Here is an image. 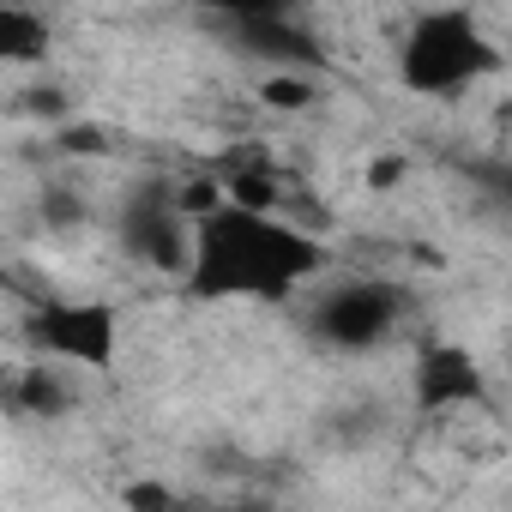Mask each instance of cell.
Masks as SVG:
<instances>
[{
	"label": "cell",
	"instance_id": "obj_1",
	"mask_svg": "<svg viewBox=\"0 0 512 512\" xmlns=\"http://www.w3.org/2000/svg\"><path fill=\"white\" fill-rule=\"evenodd\" d=\"M326 266V247L278 211L217 199L193 217L187 284L205 302H284Z\"/></svg>",
	"mask_w": 512,
	"mask_h": 512
},
{
	"label": "cell",
	"instance_id": "obj_2",
	"mask_svg": "<svg viewBox=\"0 0 512 512\" xmlns=\"http://www.w3.org/2000/svg\"><path fill=\"white\" fill-rule=\"evenodd\" d=\"M500 67H506V55L488 43V31L464 7L422 13L404 31V49H398V79L416 97H464L470 85H482Z\"/></svg>",
	"mask_w": 512,
	"mask_h": 512
},
{
	"label": "cell",
	"instance_id": "obj_3",
	"mask_svg": "<svg viewBox=\"0 0 512 512\" xmlns=\"http://www.w3.org/2000/svg\"><path fill=\"white\" fill-rule=\"evenodd\" d=\"M115 241L133 266L163 272V278H187L193 260V211L181 199L175 181H133L121 211H115Z\"/></svg>",
	"mask_w": 512,
	"mask_h": 512
},
{
	"label": "cell",
	"instance_id": "obj_4",
	"mask_svg": "<svg viewBox=\"0 0 512 512\" xmlns=\"http://www.w3.org/2000/svg\"><path fill=\"white\" fill-rule=\"evenodd\" d=\"M404 320V290L386 278H338L314 296L308 308V338L338 356H368L380 350Z\"/></svg>",
	"mask_w": 512,
	"mask_h": 512
},
{
	"label": "cell",
	"instance_id": "obj_5",
	"mask_svg": "<svg viewBox=\"0 0 512 512\" xmlns=\"http://www.w3.org/2000/svg\"><path fill=\"white\" fill-rule=\"evenodd\" d=\"M25 344L37 356H55L67 368H109L115 356V314L103 302H37L25 314Z\"/></svg>",
	"mask_w": 512,
	"mask_h": 512
},
{
	"label": "cell",
	"instance_id": "obj_6",
	"mask_svg": "<svg viewBox=\"0 0 512 512\" xmlns=\"http://www.w3.org/2000/svg\"><path fill=\"white\" fill-rule=\"evenodd\" d=\"M223 25V43L253 61V67H266V73H320L326 67V43L290 19V13H266V19H217Z\"/></svg>",
	"mask_w": 512,
	"mask_h": 512
},
{
	"label": "cell",
	"instance_id": "obj_7",
	"mask_svg": "<svg viewBox=\"0 0 512 512\" xmlns=\"http://www.w3.org/2000/svg\"><path fill=\"white\" fill-rule=\"evenodd\" d=\"M482 398H488L482 368L464 350L440 344V350L422 356V368H416V404L422 410H464V404H482Z\"/></svg>",
	"mask_w": 512,
	"mask_h": 512
},
{
	"label": "cell",
	"instance_id": "obj_8",
	"mask_svg": "<svg viewBox=\"0 0 512 512\" xmlns=\"http://www.w3.org/2000/svg\"><path fill=\"white\" fill-rule=\"evenodd\" d=\"M7 404H13V416H31V422H55V416H67V410H73L67 362H55V356L25 362V368L7 380Z\"/></svg>",
	"mask_w": 512,
	"mask_h": 512
},
{
	"label": "cell",
	"instance_id": "obj_9",
	"mask_svg": "<svg viewBox=\"0 0 512 512\" xmlns=\"http://www.w3.org/2000/svg\"><path fill=\"white\" fill-rule=\"evenodd\" d=\"M43 55H49V31L31 13V0H25V7H0V61H7V67H31Z\"/></svg>",
	"mask_w": 512,
	"mask_h": 512
},
{
	"label": "cell",
	"instance_id": "obj_10",
	"mask_svg": "<svg viewBox=\"0 0 512 512\" xmlns=\"http://www.w3.org/2000/svg\"><path fill=\"white\" fill-rule=\"evenodd\" d=\"M37 211H43L49 229H79V223H85V199H79L67 181H49L43 199H37Z\"/></svg>",
	"mask_w": 512,
	"mask_h": 512
},
{
	"label": "cell",
	"instance_id": "obj_11",
	"mask_svg": "<svg viewBox=\"0 0 512 512\" xmlns=\"http://www.w3.org/2000/svg\"><path fill=\"white\" fill-rule=\"evenodd\" d=\"M260 97H266L272 109H302V103L314 97V73H272V79L260 85Z\"/></svg>",
	"mask_w": 512,
	"mask_h": 512
},
{
	"label": "cell",
	"instance_id": "obj_12",
	"mask_svg": "<svg viewBox=\"0 0 512 512\" xmlns=\"http://www.w3.org/2000/svg\"><path fill=\"white\" fill-rule=\"evenodd\" d=\"M211 19H266V13H290V0H199Z\"/></svg>",
	"mask_w": 512,
	"mask_h": 512
},
{
	"label": "cell",
	"instance_id": "obj_13",
	"mask_svg": "<svg viewBox=\"0 0 512 512\" xmlns=\"http://www.w3.org/2000/svg\"><path fill=\"white\" fill-rule=\"evenodd\" d=\"M476 187H482L500 211H512V163H482V169H476Z\"/></svg>",
	"mask_w": 512,
	"mask_h": 512
},
{
	"label": "cell",
	"instance_id": "obj_14",
	"mask_svg": "<svg viewBox=\"0 0 512 512\" xmlns=\"http://www.w3.org/2000/svg\"><path fill=\"white\" fill-rule=\"evenodd\" d=\"M500 368L512 374V332H506V350H500Z\"/></svg>",
	"mask_w": 512,
	"mask_h": 512
},
{
	"label": "cell",
	"instance_id": "obj_15",
	"mask_svg": "<svg viewBox=\"0 0 512 512\" xmlns=\"http://www.w3.org/2000/svg\"><path fill=\"white\" fill-rule=\"evenodd\" d=\"M0 7H25V0H0Z\"/></svg>",
	"mask_w": 512,
	"mask_h": 512
},
{
	"label": "cell",
	"instance_id": "obj_16",
	"mask_svg": "<svg viewBox=\"0 0 512 512\" xmlns=\"http://www.w3.org/2000/svg\"><path fill=\"white\" fill-rule=\"evenodd\" d=\"M506 61H512V55H506Z\"/></svg>",
	"mask_w": 512,
	"mask_h": 512
}]
</instances>
